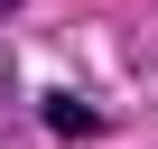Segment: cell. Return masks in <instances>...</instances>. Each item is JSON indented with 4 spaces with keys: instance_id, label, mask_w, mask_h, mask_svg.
Masks as SVG:
<instances>
[{
    "instance_id": "1",
    "label": "cell",
    "mask_w": 158,
    "mask_h": 149,
    "mask_svg": "<svg viewBox=\"0 0 158 149\" xmlns=\"http://www.w3.org/2000/svg\"><path fill=\"white\" fill-rule=\"evenodd\" d=\"M47 130H65V140L84 130V140H93V130H102V112H93L84 93H47Z\"/></svg>"
}]
</instances>
